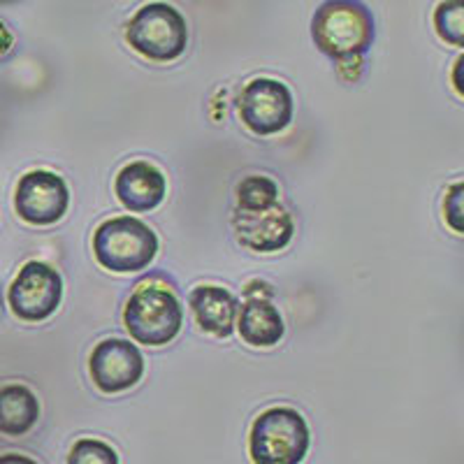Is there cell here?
I'll return each instance as SVG.
<instances>
[{
  "mask_svg": "<svg viewBox=\"0 0 464 464\" xmlns=\"http://www.w3.org/2000/svg\"><path fill=\"white\" fill-rule=\"evenodd\" d=\"M40 418V401L35 392L22 383H7L0 388V434L24 437L35 428Z\"/></svg>",
  "mask_w": 464,
  "mask_h": 464,
  "instance_id": "cell-14",
  "label": "cell"
},
{
  "mask_svg": "<svg viewBox=\"0 0 464 464\" xmlns=\"http://www.w3.org/2000/svg\"><path fill=\"white\" fill-rule=\"evenodd\" d=\"M89 376L105 395L130 391L144 376L142 351L126 339H102L89 355Z\"/></svg>",
  "mask_w": 464,
  "mask_h": 464,
  "instance_id": "cell-9",
  "label": "cell"
},
{
  "mask_svg": "<svg viewBox=\"0 0 464 464\" xmlns=\"http://www.w3.org/2000/svg\"><path fill=\"white\" fill-rule=\"evenodd\" d=\"M279 205V186L265 174L244 177L235 188V209L237 211H265Z\"/></svg>",
  "mask_w": 464,
  "mask_h": 464,
  "instance_id": "cell-15",
  "label": "cell"
},
{
  "mask_svg": "<svg viewBox=\"0 0 464 464\" xmlns=\"http://www.w3.org/2000/svg\"><path fill=\"white\" fill-rule=\"evenodd\" d=\"M126 43L153 63H169L188 47V26L184 14L169 3H149L130 16Z\"/></svg>",
  "mask_w": 464,
  "mask_h": 464,
  "instance_id": "cell-5",
  "label": "cell"
},
{
  "mask_svg": "<svg viewBox=\"0 0 464 464\" xmlns=\"http://www.w3.org/2000/svg\"><path fill=\"white\" fill-rule=\"evenodd\" d=\"M235 327L239 337L256 348L276 346L285 334L284 316L267 297H246V302L239 304Z\"/></svg>",
  "mask_w": 464,
  "mask_h": 464,
  "instance_id": "cell-13",
  "label": "cell"
},
{
  "mask_svg": "<svg viewBox=\"0 0 464 464\" xmlns=\"http://www.w3.org/2000/svg\"><path fill=\"white\" fill-rule=\"evenodd\" d=\"M70 188L63 177L49 169H31L16 181L14 211L31 226H53L68 214Z\"/></svg>",
  "mask_w": 464,
  "mask_h": 464,
  "instance_id": "cell-8",
  "label": "cell"
},
{
  "mask_svg": "<svg viewBox=\"0 0 464 464\" xmlns=\"http://www.w3.org/2000/svg\"><path fill=\"white\" fill-rule=\"evenodd\" d=\"M116 198L128 211L144 214L165 200L168 181L165 174L149 160H130L116 174L114 181Z\"/></svg>",
  "mask_w": 464,
  "mask_h": 464,
  "instance_id": "cell-11",
  "label": "cell"
},
{
  "mask_svg": "<svg viewBox=\"0 0 464 464\" xmlns=\"http://www.w3.org/2000/svg\"><path fill=\"white\" fill-rule=\"evenodd\" d=\"M309 425L290 406H272L254 420L248 453L254 464H302L309 455Z\"/></svg>",
  "mask_w": 464,
  "mask_h": 464,
  "instance_id": "cell-3",
  "label": "cell"
},
{
  "mask_svg": "<svg viewBox=\"0 0 464 464\" xmlns=\"http://www.w3.org/2000/svg\"><path fill=\"white\" fill-rule=\"evenodd\" d=\"M188 304L193 309L196 323L207 334L226 339L235 333L237 325L239 300L223 285H198L190 290Z\"/></svg>",
  "mask_w": 464,
  "mask_h": 464,
  "instance_id": "cell-12",
  "label": "cell"
},
{
  "mask_svg": "<svg viewBox=\"0 0 464 464\" xmlns=\"http://www.w3.org/2000/svg\"><path fill=\"white\" fill-rule=\"evenodd\" d=\"M63 300V279L43 260H28L7 288V304L24 323H43L56 314Z\"/></svg>",
  "mask_w": 464,
  "mask_h": 464,
  "instance_id": "cell-6",
  "label": "cell"
},
{
  "mask_svg": "<svg viewBox=\"0 0 464 464\" xmlns=\"http://www.w3.org/2000/svg\"><path fill=\"white\" fill-rule=\"evenodd\" d=\"M12 49H14V33L0 19V58H5L7 53H12Z\"/></svg>",
  "mask_w": 464,
  "mask_h": 464,
  "instance_id": "cell-20",
  "label": "cell"
},
{
  "mask_svg": "<svg viewBox=\"0 0 464 464\" xmlns=\"http://www.w3.org/2000/svg\"><path fill=\"white\" fill-rule=\"evenodd\" d=\"M441 214L446 226L458 235H464V179L446 188L441 202Z\"/></svg>",
  "mask_w": 464,
  "mask_h": 464,
  "instance_id": "cell-18",
  "label": "cell"
},
{
  "mask_svg": "<svg viewBox=\"0 0 464 464\" xmlns=\"http://www.w3.org/2000/svg\"><path fill=\"white\" fill-rule=\"evenodd\" d=\"M10 3H16V0H0V5H10Z\"/></svg>",
  "mask_w": 464,
  "mask_h": 464,
  "instance_id": "cell-22",
  "label": "cell"
},
{
  "mask_svg": "<svg viewBox=\"0 0 464 464\" xmlns=\"http://www.w3.org/2000/svg\"><path fill=\"white\" fill-rule=\"evenodd\" d=\"M235 237L248 251L256 254H275L290 244L295 223L284 205H275L265 211H237L232 214Z\"/></svg>",
  "mask_w": 464,
  "mask_h": 464,
  "instance_id": "cell-10",
  "label": "cell"
},
{
  "mask_svg": "<svg viewBox=\"0 0 464 464\" xmlns=\"http://www.w3.org/2000/svg\"><path fill=\"white\" fill-rule=\"evenodd\" d=\"M450 84H453V91L464 98V53H459L458 61L453 63V70H450Z\"/></svg>",
  "mask_w": 464,
  "mask_h": 464,
  "instance_id": "cell-19",
  "label": "cell"
},
{
  "mask_svg": "<svg viewBox=\"0 0 464 464\" xmlns=\"http://www.w3.org/2000/svg\"><path fill=\"white\" fill-rule=\"evenodd\" d=\"M68 464H119V455L101 439H80L72 443Z\"/></svg>",
  "mask_w": 464,
  "mask_h": 464,
  "instance_id": "cell-17",
  "label": "cell"
},
{
  "mask_svg": "<svg viewBox=\"0 0 464 464\" xmlns=\"http://www.w3.org/2000/svg\"><path fill=\"white\" fill-rule=\"evenodd\" d=\"M293 93L279 80L258 77L251 80L237 95L239 121L260 138L285 130L293 121Z\"/></svg>",
  "mask_w": 464,
  "mask_h": 464,
  "instance_id": "cell-7",
  "label": "cell"
},
{
  "mask_svg": "<svg viewBox=\"0 0 464 464\" xmlns=\"http://www.w3.org/2000/svg\"><path fill=\"white\" fill-rule=\"evenodd\" d=\"M123 325L142 346H165L184 325L179 295L168 285L140 284L123 306Z\"/></svg>",
  "mask_w": 464,
  "mask_h": 464,
  "instance_id": "cell-4",
  "label": "cell"
},
{
  "mask_svg": "<svg viewBox=\"0 0 464 464\" xmlns=\"http://www.w3.org/2000/svg\"><path fill=\"white\" fill-rule=\"evenodd\" d=\"M434 31L450 47L464 49V0H441L434 10Z\"/></svg>",
  "mask_w": 464,
  "mask_h": 464,
  "instance_id": "cell-16",
  "label": "cell"
},
{
  "mask_svg": "<svg viewBox=\"0 0 464 464\" xmlns=\"http://www.w3.org/2000/svg\"><path fill=\"white\" fill-rule=\"evenodd\" d=\"M95 260L114 275L142 272L159 254V235L135 217H114L95 227Z\"/></svg>",
  "mask_w": 464,
  "mask_h": 464,
  "instance_id": "cell-2",
  "label": "cell"
},
{
  "mask_svg": "<svg viewBox=\"0 0 464 464\" xmlns=\"http://www.w3.org/2000/svg\"><path fill=\"white\" fill-rule=\"evenodd\" d=\"M314 44L334 61L339 80L353 84L376 37L374 14L362 0H325L312 19Z\"/></svg>",
  "mask_w": 464,
  "mask_h": 464,
  "instance_id": "cell-1",
  "label": "cell"
},
{
  "mask_svg": "<svg viewBox=\"0 0 464 464\" xmlns=\"http://www.w3.org/2000/svg\"><path fill=\"white\" fill-rule=\"evenodd\" d=\"M0 464H37V462L22 453H3L0 455Z\"/></svg>",
  "mask_w": 464,
  "mask_h": 464,
  "instance_id": "cell-21",
  "label": "cell"
}]
</instances>
